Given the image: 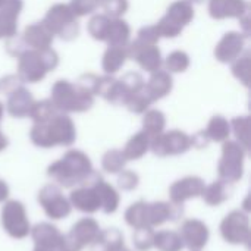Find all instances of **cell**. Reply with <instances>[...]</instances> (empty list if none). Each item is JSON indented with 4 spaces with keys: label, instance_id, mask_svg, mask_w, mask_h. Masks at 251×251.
<instances>
[{
    "label": "cell",
    "instance_id": "1",
    "mask_svg": "<svg viewBox=\"0 0 251 251\" xmlns=\"http://www.w3.org/2000/svg\"><path fill=\"white\" fill-rule=\"evenodd\" d=\"M31 138L37 146L51 147L56 144H71L75 140V125L72 119L63 113H54L46 121L35 122Z\"/></svg>",
    "mask_w": 251,
    "mask_h": 251
},
{
    "label": "cell",
    "instance_id": "2",
    "mask_svg": "<svg viewBox=\"0 0 251 251\" xmlns=\"http://www.w3.org/2000/svg\"><path fill=\"white\" fill-rule=\"evenodd\" d=\"M57 63L59 56L51 47L44 50L26 49L18 56V78L28 84L40 82L49 71H53L57 66Z\"/></svg>",
    "mask_w": 251,
    "mask_h": 251
},
{
    "label": "cell",
    "instance_id": "3",
    "mask_svg": "<svg viewBox=\"0 0 251 251\" xmlns=\"http://www.w3.org/2000/svg\"><path fill=\"white\" fill-rule=\"evenodd\" d=\"M50 100L59 112H85L94 104V96L91 93L66 79L54 82Z\"/></svg>",
    "mask_w": 251,
    "mask_h": 251
},
{
    "label": "cell",
    "instance_id": "4",
    "mask_svg": "<svg viewBox=\"0 0 251 251\" xmlns=\"http://www.w3.org/2000/svg\"><path fill=\"white\" fill-rule=\"evenodd\" d=\"M41 22L47 26V29L53 35H59L62 40L66 41L76 38L79 34V24L76 22V16L71 10L69 4L65 3L53 4L47 10Z\"/></svg>",
    "mask_w": 251,
    "mask_h": 251
},
{
    "label": "cell",
    "instance_id": "5",
    "mask_svg": "<svg viewBox=\"0 0 251 251\" xmlns=\"http://www.w3.org/2000/svg\"><path fill=\"white\" fill-rule=\"evenodd\" d=\"M193 19H194L193 3H190L188 0H176L168 7L166 15L156 24V26L160 37L175 38L182 32L184 26H187Z\"/></svg>",
    "mask_w": 251,
    "mask_h": 251
},
{
    "label": "cell",
    "instance_id": "6",
    "mask_svg": "<svg viewBox=\"0 0 251 251\" xmlns=\"http://www.w3.org/2000/svg\"><path fill=\"white\" fill-rule=\"evenodd\" d=\"M126 50L128 59L135 60L144 71L150 74L159 71L163 63L160 49L156 44H144L135 40L132 43H128Z\"/></svg>",
    "mask_w": 251,
    "mask_h": 251
},
{
    "label": "cell",
    "instance_id": "7",
    "mask_svg": "<svg viewBox=\"0 0 251 251\" xmlns=\"http://www.w3.org/2000/svg\"><path fill=\"white\" fill-rule=\"evenodd\" d=\"M244 44H246V34H241L237 31H229L226 34H224V37L216 44L215 57L221 63L234 62L243 53Z\"/></svg>",
    "mask_w": 251,
    "mask_h": 251
},
{
    "label": "cell",
    "instance_id": "8",
    "mask_svg": "<svg viewBox=\"0 0 251 251\" xmlns=\"http://www.w3.org/2000/svg\"><path fill=\"white\" fill-rule=\"evenodd\" d=\"M99 94L112 104H125L128 93L119 79H115L112 75L99 76L94 88V96Z\"/></svg>",
    "mask_w": 251,
    "mask_h": 251
},
{
    "label": "cell",
    "instance_id": "9",
    "mask_svg": "<svg viewBox=\"0 0 251 251\" xmlns=\"http://www.w3.org/2000/svg\"><path fill=\"white\" fill-rule=\"evenodd\" d=\"M209 13L213 19L238 18L249 15V3L246 0H209Z\"/></svg>",
    "mask_w": 251,
    "mask_h": 251
},
{
    "label": "cell",
    "instance_id": "10",
    "mask_svg": "<svg viewBox=\"0 0 251 251\" xmlns=\"http://www.w3.org/2000/svg\"><path fill=\"white\" fill-rule=\"evenodd\" d=\"M22 7V0H4L0 6V38H10L16 35L18 16Z\"/></svg>",
    "mask_w": 251,
    "mask_h": 251
},
{
    "label": "cell",
    "instance_id": "11",
    "mask_svg": "<svg viewBox=\"0 0 251 251\" xmlns=\"http://www.w3.org/2000/svg\"><path fill=\"white\" fill-rule=\"evenodd\" d=\"M191 141L187 134L181 131H171L165 135H157L151 144L153 150L159 154L168 153H182L190 147Z\"/></svg>",
    "mask_w": 251,
    "mask_h": 251
},
{
    "label": "cell",
    "instance_id": "12",
    "mask_svg": "<svg viewBox=\"0 0 251 251\" xmlns=\"http://www.w3.org/2000/svg\"><path fill=\"white\" fill-rule=\"evenodd\" d=\"M54 35L47 29V26L43 22H35L28 25L24 29V34L21 35V40L26 49L34 50H44L49 49L53 43Z\"/></svg>",
    "mask_w": 251,
    "mask_h": 251
},
{
    "label": "cell",
    "instance_id": "13",
    "mask_svg": "<svg viewBox=\"0 0 251 251\" xmlns=\"http://www.w3.org/2000/svg\"><path fill=\"white\" fill-rule=\"evenodd\" d=\"M34 103L35 100L32 94L22 84L7 93V112L15 118L28 116Z\"/></svg>",
    "mask_w": 251,
    "mask_h": 251
},
{
    "label": "cell",
    "instance_id": "14",
    "mask_svg": "<svg viewBox=\"0 0 251 251\" xmlns=\"http://www.w3.org/2000/svg\"><path fill=\"white\" fill-rule=\"evenodd\" d=\"M172 85H174V79L171 74L168 71H160V69L151 72L149 81L144 82V88L153 103L168 96L172 91Z\"/></svg>",
    "mask_w": 251,
    "mask_h": 251
},
{
    "label": "cell",
    "instance_id": "15",
    "mask_svg": "<svg viewBox=\"0 0 251 251\" xmlns=\"http://www.w3.org/2000/svg\"><path fill=\"white\" fill-rule=\"evenodd\" d=\"M126 46H109L103 54L101 59V68L107 75H112L118 72L128 59V50Z\"/></svg>",
    "mask_w": 251,
    "mask_h": 251
},
{
    "label": "cell",
    "instance_id": "16",
    "mask_svg": "<svg viewBox=\"0 0 251 251\" xmlns=\"http://www.w3.org/2000/svg\"><path fill=\"white\" fill-rule=\"evenodd\" d=\"M131 28L121 18H112L109 31L106 35V43L109 46H126L129 43Z\"/></svg>",
    "mask_w": 251,
    "mask_h": 251
},
{
    "label": "cell",
    "instance_id": "17",
    "mask_svg": "<svg viewBox=\"0 0 251 251\" xmlns=\"http://www.w3.org/2000/svg\"><path fill=\"white\" fill-rule=\"evenodd\" d=\"M165 125H166V119H165V115L160 110H149V112H146L144 119H143V126H144V132L147 135H151V137L160 135Z\"/></svg>",
    "mask_w": 251,
    "mask_h": 251
},
{
    "label": "cell",
    "instance_id": "18",
    "mask_svg": "<svg viewBox=\"0 0 251 251\" xmlns=\"http://www.w3.org/2000/svg\"><path fill=\"white\" fill-rule=\"evenodd\" d=\"M110 21H112V18H109L104 13L94 15L88 21V25H87L88 34L97 41H106V35H107V31H109Z\"/></svg>",
    "mask_w": 251,
    "mask_h": 251
},
{
    "label": "cell",
    "instance_id": "19",
    "mask_svg": "<svg viewBox=\"0 0 251 251\" xmlns=\"http://www.w3.org/2000/svg\"><path fill=\"white\" fill-rule=\"evenodd\" d=\"M204 135H207V137H210V138H213L216 141L226 140L228 135H229V124H228V121L221 115L213 116L210 119V122H209V126H207Z\"/></svg>",
    "mask_w": 251,
    "mask_h": 251
},
{
    "label": "cell",
    "instance_id": "20",
    "mask_svg": "<svg viewBox=\"0 0 251 251\" xmlns=\"http://www.w3.org/2000/svg\"><path fill=\"white\" fill-rule=\"evenodd\" d=\"M153 101H151V99L149 97V94H147V91H146V88H144V85L138 90V91H135L134 94H131L129 97H128V100L125 101V106L131 110V112H134V113H144L147 109H149V106L151 104Z\"/></svg>",
    "mask_w": 251,
    "mask_h": 251
},
{
    "label": "cell",
    "instance_id": "21",
    "mask_svg": "<svg viewBox=\"0 0 251 251\" xmlns=\"http://www.w3.org/2000/svg\"><path fill=\"white\" fill-rule=\"evenodd\" d=\"M165 66L169 72H174V74L185 72L190 66V56L182 50H175L169 53V56L166 57Z\"/></svg>",
    "mask_w": 251,
    "mask_h": 251
},
{
    "label": "cell",
    "instance_id": "22",
    "mask_svg": "<svg viewBox=\"0 0 251 251\" xmlns=\"http://www.w3.org/2000/svg\"><path fill=\"white\" fill-rule=\"evenodd\" d=\"M147 147H149V135L146 132H138L126 144L125 156L129 157V159H137V157L144 154Z\"/></svg>",
    "mask_w": 251,
    "mask_h": 251
},
{
    "label": "cell",
    "instance_id": "23",
    "mask_svg": "<svg viewBox=\"0 0 251 251\" xmlns=\"http://www.w3.org/2000/svg\"><path fill=\"white\" fill-rule=\"evenodd\" d=\"M59 110L54 107V104L51 103V100H41V101H35L29 116L34 119V122H41L49 119L50 116H53L54 113H57Z\"/></svg>",
    "mask_w": 251,
    "mask_h": 251
},
{
    "label": "cell",
    "instance_id": "24",
    "mask_svg": "<svg viewBox=\"0 0 251 251\" xmlns=\"http://www.w3.org/2000/svg\"><path fill=\"white\" fill-rule=\"evenodd\" d=\"M232 74L246 87L250 84V53H246L232 65Z\"/></svg>",
    "mask_w": 251,
    "mask_h": 251
},
{
    "label": "cell",
    "instance_id": "25",
    "mask_svg": "<svg viewBox=\"0 0 251 251\" xmlns=\"http://www.w3.org/2000/svg\"><path fill=\"white\" fill-rule=\"evenodd\" d=\"M100 3L101 0H71L69 7L76 18H81L93 13L100 6Z\"/></svg>",
    "mask_w": 251,
    "mask_h": 251
},
{
    "label": "cell",
    "instance_id": "26",
    "mask_svg": "<svg viewBox=\"0 0 251 251\" xmlns=\"http://www.w3.org/2000/svg\"><path fill=\"white\" fill-rule=\"evenodd\" d=\"M100 6L109 18H121L128 10V0H101Z\"/></svg>",
    "mask_w": 251,
    "mask_h": 251
},
{
    "label": "cell",
    "instance_id": "27",
    "mask_svg": "<svg viewBox=\"0 0 251 251\" xmlns=\"http://www.w3.org/2000/svg\"><path fill=\"white\" fill-rule=\"evenodd\" d=\"M119 81H121L122 85L125 87V90H126V93H128V97H129L131 94H134L135 91H138V90L144 85V79H143V76H141L138 72H128V74H125ZM126 100H128V99H126ZM124 106H125V104H124Z\"/></svg>",
    "mask_w": 251,
    "mask_h": 251
},
{
    "label": "cell",
    "instance_id": "28",
    "mask_svg": "<svg viewBox=\"0 0 251 251\" xmlns=\"http://www.w3.org/2000/svg\"><path fill=\"white\" fill-rule=\"evenodd\" d=\"M159 38H160V34H159L156 25L144 26L137 34V41L144 43V44H157Z\"/></svg>",
    "mask_w": 251,
    "mask_h": 251
},
{
    "label": "cell",
    "instance_id": "29",
    "mask_svg": "<svg viewBox=\"0 0 251 251\" xmlns=\"http://www.w3.org/2000/svg\"><path fill=\"white\" fill-rule=\"evenodd\" d=\"M232 126H234L235 135L247 146V143H249V128H250V119H249V116L235 118L232 121Z\"/></svg>",
    "mask_w": 251,
    "mask_h": 251
},
{
    "label": "cell",
    "instance_id": "30",
    "mask_svg": "<svg viewBox=\"0 0 251 251\" xmlns=\"http://www.w3.org/2000/svg\"><path fill=\"white\" fill-rule=\"evenodd\" d=\"M122 162H124V157L121 151H110L104 157V166L110 171H116Z\"/></svg>",
    "mask_w": 251,
    "mask_h": 251
},
{
    "label": "cell",
    "instance_id": "31",
    "mask_svg": "<svg viewBox=\"0 0 251 251\" xmlns=\"http://www.w3.org/2000/svg\"><path fill=\"white\" fill-rule=\"evenodd\" d=\"M1 116H3V104L0 103V121H1ZM6 144H7V140H6V137L0 132V150L4 149Z\"/></svg>",
    "mask_w": 251,
    "mask_h": 251
},
{
    "label": "cell",
    "instance_id": "32",
    "mask_svg": "<svg viewBox=\"0 0 251 251\" xmlns=\"http://www.w3.org/2000/svg\"><path fill=\"white\" fill-rule=\"evenodd\" d=\"M190 3H201L203 0H188Z\"/></svg>",
    "mask_w": 251,
    "mask_h": 251
},
{
    "label": "cell",
    "instance_id": "33",
    "mask_svg": "<svg viewBox=\"0 0 251 251\" xmlns=\"http://www.w3.org/2000/svg\"><path fill=\"white\" fill-rule=\"evenodd\" d=\"M3 3H4V0H0V6H1Z\"/></svg>",
    "mask_w": 251,
    "mask_h": 251
}]
</instances>
